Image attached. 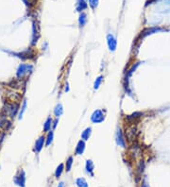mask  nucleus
Here are the masks:
<instances>
[{
    "mask_svg": "<svg viewBox=\"0 0 170 187\" xmlns=\"http://www.w3.org/2000/svg\"><path fill=\"white\" fill-rule=\"evenodd\" d=\"M105 120V112L100 109H96L91 114V121L94 124H100Z\"/></svg>",
    "mask_w": 170,
    "mask_h": 187,
    "instance_id": "nucleus-1",
    "label": "nucleus"
},
{
    "mask_svg": "<svg viewBox=\"0 0 170 187\" xmlns=\"http://www.w3.org/2000/svg\"><path fill=\"white\" fill-rule=\"evenodd\" d=\"M158 13H167L170 11V0H165V1L160 2V4L156 8Z\"/></svg>",
    "mask_w": 170,
    "mask_h": 187,
    "instance_id": "nucleus-2",
    "label": "nucleus"
},
{
    "mask_svg": "<svg viewBox=\"0 0 170 187\" xmlns=\"http://www.w3.org/2000/svg\"><path fill=\"white\" fill-rule=\"evenodd\" d=\"M107 45L109 47V50L113 52L116 50L117 47V41L113 34H108L107 35Z\"/></svg>",
    "mask_w": 170,
    "mask_h": 187,
    "instance_id": "nucleus-3",
    "label": "nucleus"
},
{
    "mask_svg": "<svg viewBox=\"0 0 170 187\" xmlns=\"http://www.w3.org/2000/svg\"><path fill=\"white\" fill-rule=\"evenodd\" d=\"M115 141H116V144L119 147L122 148H126V140L124 139V136L121 130L118 128L116 130V133H115Z\"/></svg>",
    "mask_w": 170,
    "mask_h": 187,
    "instance_id": "nucleus-4",
    "label": "nucleus"
},
{
    "mask_svg": "<svg viewBox=\"0 0 170 187\" xmlns=\"http://www.w3.org/2000/svg\"><path fill=\"white\" fill-rule=\"evenodd\" d=\"M85 148H86V144H85V141L80 140L78 142L77 146H76L75 154L76 155H82L84 153V151H85Z\"/></svg>",
    "mask_w": 170,
    "mask_h": 187,
    "instance_id": "nucleus-5",
    "label": "nucleus"
},
{
    "mask_svg": "<svg viewBox=\"0 0 170 187\" xmlns=\"http://www.w3.org/2000/svg\"><path fill=\"white\" fill-rule=\"evenodd\" d=\"M85 169H86V173L90 175L91 177H94V170H95V165L92 160H87L86 164H85Z\"/></svg>",
    "mask_w": 170,
    "mask_h": 187,
    "instance_id": "nucleus-6",
    "label": "nucleus"
},
{
    "mask_svg": "<svg viewBox=\"0 0 170 187\" xmlns=\"http://www.w3.org/2000/svg\"><path fill=\"white\" fill-rule=\"evenodd\" d=\"M163 31V28H147V29H145L143 32H141V37L144 38V37H145V36H148V35L156 33L158 31Z\"/></svg>",
    "mask_w": 170,
    "mask_h": 187,
    "instance_id": "nucleus-7",
    "label": "nucleus"
},
{
    "mask_svg": "<svg viewBox=\"0 0 170 187\" xmlns=\"http://www.w3.org/2000/svg\"><path fill=\"white\" fill-rule=\"evenodd\" d=\"M45 143V138L44 136H41L35 143V151L36 152H40L42 150V148H44Z\"/></svg>",
    "mask_w": 170,
    "mask_h": 187,
    "instance_id": "nucleus-8",
    "label": "nucleus"
},
{
    "mask_svg": "<svg viewBox=\"0 0 170 187\" xmlns=\"http://www.w3.org/2000/svg\"><path fill=\"white\" fill-rule=\"evenodd\" d=\"M25 180H26V178H25V173H24V171H21L19 176H16L15 177L14 182H15L16 184L24 187V186H25Z\"/></svg>",
    "mask_w": 170,
    "mask_h": 187,
    "instance_id": "nucleus-9",
    "label": "nucleus"
},
{
    "mask_svg": "<svg viewBox=\"0 0 170 187\" xmlns=\"http://www.w3.org/2000/svg\"><path fill=\"white\" fill-rule=\"evenodd\" d=\"M85 9H87V3L85 0H77L76 3V10L77 11H80L81 13L82 10H84Z\"/></svg>",
    "mask_w": 170,
    "mask_h": 187,
    "instance_id": "nucleus-10",
    "label": "nucleus"
},
{
    "mask_svg": "<svg viewBox=\"0 0 170 187\" xmlns=\"http://www.w3.org/2000/svg\"><path fill=\"white\" fill-rule=\"evenodd\" d=\"M91 134H92V128H91V127H88V128H86L81 132V140H83V141L89 140V138L91 137Z\"/></svg>",
    "mask_w": 170,
    "mask_h": 187,
    "instance_id": "nucleus-11",
    "label": "nucleus"
},
{
    "mask_svg": "<svg viewBox=\"0 0 170 187\" xmlns=\"http://www.w3.org/2000/svg\"><path fill=\"white\" fill-rule=\"evenodd\" d=\"M63 106L62 103H59L55 106V108H54V114H55V116L56 117H60L62 114L63 113Z\"/></svg>",
    "mask_w": 170,
    "mask_h": 187,
    "instance_id": "nucleus-12",
    "label": "nucleus"
},
{
    "mask_svg": "<svg viewBox=\"0 0 170 187\" xmlns=\"http://www.w3.org/2000/svg\"><path fill=\"white\" fill-rule=\"evenodd\" d=\"M73 164H74V158H73V156H70V157H68V159L66 160V162H65V170H66V172H69L72 169Z\"/></svg>",
    "mask_w": 170,
    "mask_h": 187,
    "instance_id": "nucleus-13",
    "label": "nucleus"
},
{
    "mask_svg": "<svg viewBox=\"0 0 170 187\" xmlns=\"http://www.w3.org/2000/svg\"><path fill=\"white\" fill-rule=\"evenodd\" d=\"M86 23H87V15L84 13H81L80 17H78V25H80L81 28H82L85 26Z\"/></svg>",
    "mask_w": 170,
    "mask_h": 187,
    "instance_id": "nucleus-14",
    "label": "nucleus"
},
{
    "mask_svg": "<svg viewBox=\"0 0 170 187\" xmlns=\"http://www.w3.org/2000/svg\"><path fill=\"white\" fill-rule=\"evenodd\" d=\"M64 171V165L63 164H60L57 168H56V171H55V177L57 179H59L60 176H62L63 172Z\"/></svg>",
    "mask_w": 170,
    "mask_h": 187,
    "instance_id": "nucleus-15",
    "label": "nucleus"
},
{
    "mask_svg": "<svg viewBox=\"0 0 170 187\" xmlns=\"http://www.w3.org/2000/svg\"><path fill=\"white\" fill-rule=\"evenodd\" d=\"M76 184L78 187H88V183L84 178H78L76 180Z\"/></svg>",
    "mask_w": 170,
    "mask_h": 187,
    "instance_id": "nucleus-16",
    "label": "nucleus"
},
{
    "mask_svg": "<svg viewBox=\"0 0 170 187\" xmlns=\"http://www.w3.org/2000/svg\"><path fill=\"white\" fill-rule=\"evenodd\" d=\"M52 123H53V120L50 117H48L44 124V131H49L52 127Z\"/></svg>",
    "mask_w": 170,
    "mask_h": 187,
    "instance_id": "nucleus-17",
    "label": "nucleus"
},
{
    "mask_svg": "<svg viewBox=\"0 0 170 187\" xmlns=\"http://www.w3.org/2000/svg\"><path fill=\"white\" fill-rule=\"evenodd\" d=\"M53 138H54V131L53 130H49V132H48V134H47L46 139H45V145H46V147L50 146V145L52 144Z\"/></svg>",
    "mask_w": 170,
    "mask_h": 187,
    "instance_id": "nucleus-18",
    "label": "nucleus"
},
{
    "mask_svg": "<svg viewBox=\"0 0 170 187\" xmlns=\"http://www.w3.org/2000/svg\"><path fill=\"white\" fill-rule=\"evenodd\" d=\"M102 81H103V76H98L96 77L94 82V90H98L100 87Z\"/></svg>",
    "mask_w": 170,
    "mask_h": 187,
    "instance_id": "nucleus-19",
    "label": "nucleus"
},
{
    "mask_svg": "<svg viewBox=\"0 0 170 187\" xmlns=\"http://www.w3.org/2000/svg\"><path fill=\"white\" fill-rule=\"evenodd\" d=\"M89 5L91 6V8L95 10L98 5V0H89Z\"/></svg>",
    "mask_w": 170,
    "mask_h": 187,
    "instance_id": "nucleus-20",
    "label": "nucleus"
},
{
    "mask_svg": "<svg viewBox=\"0 0 170 187\" xmlns=\"http://www.w3.org/2000/svg\"><path fill=\"white\" fill-rule=\"evenodd\" d=\"M58 123H59V118H58V117H56V119L54 120L53 123H52V128H53V130H55V129L57 128Z\"/></svg>",
    "mask_w": 170,
    "mask_h": 187,
    "instance_id": "nucleus-21",
    "label": "nucleus"
},
{
    "mask_svg": "<svg viewBox=\"0 0 170 187\" xmlns=\"http://www.w3.org/2000/svg\"><path fill=\"white\" fill-rule=\"evenodd\" d=\"M26 106H27V102L25 101V102H24V105H23V107H22V112H20V118L22 117L21 115H22V114L24 113V112L26 111Z\"/></svg>",
    "mask_w": 170,
    "mask_h": 187,
    "instance_id": "nucleus-22",
    "label": "nucleus"
},
{
    "mask_svg": "<svg viewBox=\"0 0 170 187\" xmlns=\"http://www.w3.org/2000/svg\"><path fill=\"white\" fill-rule=\"evenodd\" d=\"M69 90H70V88H69V84L68 83H66L65 84V87H64V92H69Z\"/></svg>",
    "mask_w": 170,
    "mask_h": 187,
    "instance_id": "nucleus-23",
    "label": "nucleus"
},
{
    "mask_svg": "<svg viewBox=\"0 0 170 187\" xmlns=\"http://www.w3.org/2000/svg\"><path fill=\"white\" fill-rule=\"evenodd\" d=\"M58 187H66V185H65V183L63 182H60V183H59Z\"/></svg>",
    "mask_w": 170,
    "mask_h": 187,
    "instance_id": "nucleus-24",
    "label": "nucleus"
},
{
    "mask_svg": "<svg viewBox=\"0 0 170 187\" xmlns=\"http://www.w3.org/2000/svg\"><path fill=\"white\" fill-rule=\"evenodd\" d=\"M141 187H149V186H148V184L147 183V182H145V180H144V182H143V184H142Z\"/></svg>",
    "mask_w": 170,
    "mask_h": 187,
    "instance_id": "nucleus-25",
    "label": "nucleus"
}]
</instances>
